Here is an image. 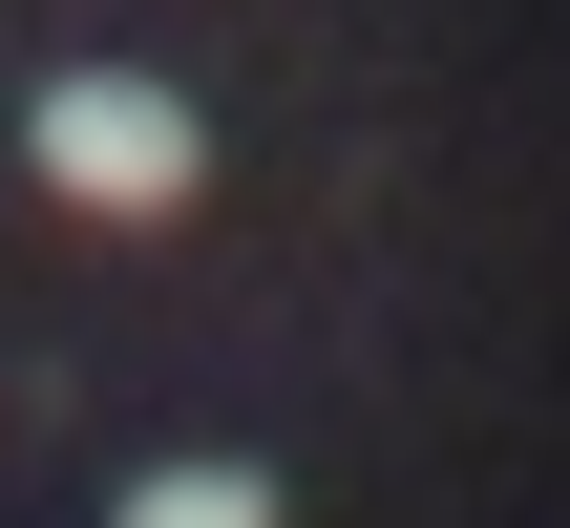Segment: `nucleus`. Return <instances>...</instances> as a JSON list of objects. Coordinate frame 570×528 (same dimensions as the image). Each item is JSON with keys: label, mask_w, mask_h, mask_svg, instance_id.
Here are the masks:
<instances>
[{"label": "nucleus", "mask_w": 570, "mask_h": 528, "mask_svg": "<svg viewBox=\"0 0 570 528\" xmlns=\"http://www.w3.org/2000/svg\"><path fill=\"white\" fill-rule=\"evenodd\" d=\"M106 528H275V487H254V466H148Z\"/></svg>", "instance_id": "nucleus-2"}, {"label": "nucleus", "mask_w": 570, "mask_h": 528, "mask_svg": "<svg viewBox=\"0 0 570 528\" xmlns=\"http://www.w3.org/2000/svg\"><path fill=\"white\" fill-rule=\"evenodd\" d=\"M21 148H42L63 212H190V169H212V127H190L169 85H127V63H63Z\"/></svg>", "instance_id": "nucleus-1"}]
</instances>
